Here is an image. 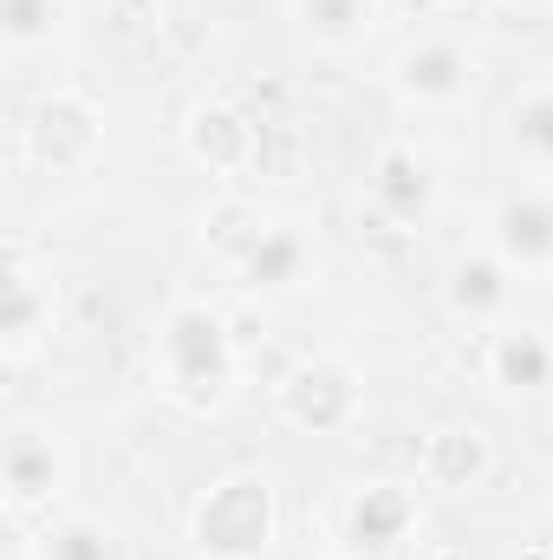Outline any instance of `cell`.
<instances>
[{
    "label": "cell",
    "mask_w": 553,
    "mask_h": 560,
    "mask_svg": "<svg viewBox=\"0 0 553 560\" xmlns=\"http://www.w3.org/2000/svg\"><path fill=\"white\" fill-rule=\"evenodd\" d=\"M280 522L286 509H280L274 469L242 463L196 489L183 515V541H189V560H268L280 548Z\"/></svg>",
    "instance_id": "7a4b0ae2"
},
{
    "label": "cell",
    "mask_w": 553,
    "mask_h": 560,
    "mask_svg": "<svg viewBox=\"0 0 553 560\" xmlns=\"http://www.w3.org/2000/svg\"><path fill=\"white\" fill-rule=\"evenodd\" d=\"M495 7H534V0H495Z\"/></svg>",
    "instance_id": "7402d4cb"
},
{
    "label": "cell",
    "mask_w": 553,
    "mask_h": 560,
    "mask_svg": "<svg viewBox=\"0 0 553 560\" xmlns=\"http://www.w3.org/2000/svg\"><path fill=\"white\" fill-rule=\"evenodd\" d=\"M72 0H0V46L13 52V59H26V52H46L52 39H66L72 33Z\"/></svg>",
    "instance_id": "ffe728a7"
},
{
    "label": "cell",
    "mask_w": 553,
    "mask_h": 560,
    "mask_svg": "<svg viewBox=\"0 0 553 560\" xmlns=\"http://www.w3.org/2000/svg\"><path fill=\"white\" fill-rule=\"evenodd\" d=\"M261 143L268 125L255 112H242L235 98H196L183 112V150L196 170H209L215 183H235V176H255L261 170Z\"/></svg>",
    "instance_id": "30bf717a"
},
{
    "label": "cell",
    "mask_w": 553,
    "mask_h": 560,
    "mask_svg": "<svg viewBox=\"0 0 553 560\" xmlns=\"http://www.w3.org/2000/svg\"><path fill=\"white\" fill-rule=\"evenodd\" d=\"M242 339L235 319L209 300V293H169V306L156 313L150 332V385L183 411V418H228V405L242 398Z\"/></svg>",
    "instance_id": "6da1fadb"
},
{
    "label": "cell",
    "mask_w": 553,
    "mask_h": 560,
    "mask_svg": "<svg viewBox=\"0 0 553 560\" xmlns=\"http://www.w3.org/2000/svg\"><path fill=\"white\" fill-rule=\"evenodd\" d=\"M482 242L521 280H553V183H515L489 202Z\"/></svg>",
    "instance_id": "9c48e42d"
},
{
    "label": "cell",
    "mask_w": 553,
    "mask_h": 560,
    "mask_svg": "<svg viewBox=\"0 0 553 560\" xmlns=\"http://www.w3.org/2000/svg\"><path fill=\"white\" fill-rule=\"evenodd\" d=\"M430 7H469V0H430Z\"/></svg>",
    "instance_id": "603a6c76"
},
{
    "label": "cell",
    "mask_w": 553,
    "mask_h": 560,
    "mask_svg": "<svg viewBox=\"0 0 553 560\" xmlns=\"http://www.w3.org/2000/svg\"><path fill=\"white\" fill-rule=\"evenodd\" d=\"M313 275H319V235H313L299 215H268V229L255 235V248L228 268V280H235L255 306L293 300Z\"/></svg>",
    "instance_id": "8fae6325"
},
{
    "label": "cell",
    "mask_w": 553,
    "mask_h": 560,
    "mask_svg": "<svg viewBox=\"0 0 553 560\" xmlns=\"http://www.w3.org/2000/svg\"><path fill=\"white\" fill-rule=\"evenodd\" d=\"M495 463H502L495 436L469 418L430 423L423 443H416V482H423L430 495H475V489L495 482Z\"/></svg>",
    "instance_id": "4fadbf2b"
},
{
    "label": "cell",
    "mask_w": 553,
    "mask_h": 560,
    "mask_svg": "<svg viewBox=\"0 0 553 560\" xmlns=\"http://www.w3.org/2000/svg\"><path fill=\"white\" fill-rule=\"evenodd\" d=\"M372 411L365 398V372L358 359L345 352H299L286 372L274 378V418L293 436H313V443H345Z\"/></svg>",
    "instance_id": "3957f363"
},
{
    "label": "cell",
    "mask_w": 553,
    "mask_h": 560,
    "mask_svg": "<svg viewBox=\"0 0 553 560\" xmlns=\"http://www.w3.org/2000/svg\"><path fill=\"white\" fill-rule=\"evenodd\" d=\"M46 339H52V280L39 275L26 255H13L7 293H0V359H7V372L33 365V352Z\"/></svg>",
    "instance_id": "9a60e30c"
},
{
    "label": "cell",
    "mask_w": 553,
    "mask_h": 560,
    "mask_svg": "<svg viewBox=\"0 0 553 560\" xmlns=\"http://www.w3.org/2000/svg\"><path fill=\"white\" fill-rule=\"evenodd\" d=\"M299 39L326 59H352L378 33V0H286Z\"/></svg>",
    "instance_id": "ac0fdd59"
},
{
    "label": "cell",
    "mask_w": 553,
    "mask_h": 560,
    "mask_svg": "<svg viewBox=\"0 0 553 560\" xmlns=\"http://www.w3.org/2000/svg\"><path fill=\"white\" fill-rule=\"evenodd\" d=\"M515 300H521V275H515L489 242L456 248V255L443 261V306H449L456 326H469V332H495V326L515 319Z\"/></svg>",
    "instance_id": "7c38bea8"
},
{
    "label": "cell",
    "mask_w": 553,
    "mask_h": 560,
    "mask_svg": "<svg viewBox=\"0 0 553 560\" xmlns=\"http://www.w3.org/2000/svg\"><path fill=\"white\" fill-rule=\"evenodd\" d=\"M105 13L118 26H150V20H163V0H105Z\"/></svg>",
    "instance_id": "44dd1931"
},
{
    "label": "cell",
    "mask_w": 553,
    "mask_h": 560,
    "mask_svg": "<svg viewBox=\"0 0 553 560\" xmlns=\"http://www.w3.org/2000/svg\"><path fill=\"white\" fill-rule=\"evenodd\" d=\"M261 229H268V215H261L255 202H242V196H215V202L196 215V242H202V255H215L222 268H235V261L255 248Z\"/></svg>",
    "instance_id": "d6986e66"
},
{
    "label": "cell",
    "mask_w": 553,
    "mask_h": 560,
    "mask_svg": "<svg viewBox=\"0 0 553 560\" xmlns=\"http://www.w3.org/2000/svg\"><path fill=\"white\" fill-rule=\"evenodd\" d=\"M20 163L39 176H92L105 163V105L79 85H52L20 118Z\"/></svg>",
    "instance_id": "8992f818"
},
{
    "label": "cell",
    "mask_w": 553,
    "mask_h": 560,
    "mask_svg": "<svg viewBox=\"0 0 553 560\" xmlns=\"http://www.w3.org/2000/svg\"><path fill=\"white\" fill-rule=\"evenodd\" d=\"M79 482V450L52 418H13L0 436V502L13 522H46Z\"/></svg>",
    "instance_id": "277c9868"
},
{
    "label": "cell",
    "mask_w": 553,
    "mask_h": 560,
    "mask_svg": "<svg viewBox=\"0 0 553 560\" xmlns=\"http://www.w3.org/2000/svg\"><path fill=\"white\" fill-rule=\"evenodd\" d=\"M502 143L528 170V183H553V79H521L508 112H502Z\"/></svg>",
    "instance_id": "e0dca14e"
},
{
    "label": "cell",
    "mask_w": 553,
    "mask_h": 560,
    "mask_svg": "<svg viewBox=\"0 0 553 560\" xmlns=\"http://www.w3.org/2000/svg\"><path fill=\"white\" fill-rule=\"evenodd\" d=\"M482 385L502 405H534L553 392V332L534 319H508L482 332Z\"/></svg>",
    "instance_id": "5bb4252c"
},
{
    "label": "cell",
    "mask_w": 553,
    "mask_h": 560,
    "mask_svg": "<svg viewBox=\"0 0 553 560\" xmlns=\"http://www.w3.org/2000/svg\"><path fill=\"white\" fill-rule=\"evenodd\" d=\"M391 98L416 112V118H436V112H462V105H475V92H482V59L462 46V39H449V33H423L411 46H398V59H391Z\"/></svg>",
    "instance_id": "52a82bcc"
},
{
    "label": "cell",
    "mask_w": 553,
    "mask_h": 560,
    "mask_svg": "<svg viewBox=\"0 0 553 560\" xmlns=\"http://www.w3.org/2000/svg\"><path fill=\"white\" fill-rule=\"evenodd\" d=\"M20 560H131V548H125L118 522H105L92 509H59L26 528Z\"/></svg>",
    "instance_id": "2e32d148"
},
{
    "label": "cell",
    "mask_w": 553,
    "mask_h": 560,
    "mask_svg": "<svg viewBox=\"0 0 553 560\" xmlns=\"http://www.w3.org/2000/svg\"><path fill=\"white\" fill-rule=\"evenodd\" d=\"M423 535V482L416 476H358L332 502V555L398 560Z\"/></svg>",
    "instance_id": "5b68a950"
},
{
    "label": "cell",
    "mask_w": 553,
    "mask_h": 560,
    "mask_svg": "<svg viewBox=\"0 0 553 560\" xmlns=\"http://www.w3.org/2000/svg\"><path fill=\"white\" fill-rule=\"evenodd\" d=\"M365 209L378 229H398V235H416L436 222L443 209V176L430 163V150L411 138H385L372 150V170H365Z\"/></svg>",
    "instance_id": "ba28073f"
}]
</instances>
